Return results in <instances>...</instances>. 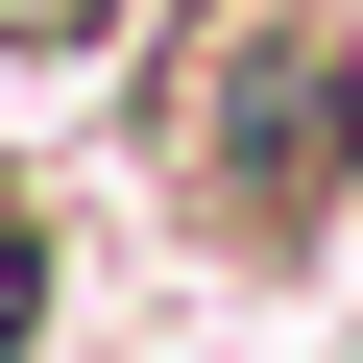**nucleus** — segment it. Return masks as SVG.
Segmentation results:
<instances>
[{"mask_svg":"<svg viewBox=\"0 0 363 363\" xmlns=\"http://www.w3.org/2000/svg\"><path fill=\"white\" fill-rule=\"evenodd\" d=\"M145 145H169V194H194V242H315L339 218V169H363V73H339V0H194L145 73Z\"/></svg>","mask_w":363,"mask_h":363,"instance_id":"nucleus-1","label":"nucleus"},{"mask_svg":"<svg viewBox=\"0 0 363 363\" xmlns=\"http://www.w3.org/2000/svg\"><path fill=\"white\" fill-rule=\"evenodd\" d=\"M0 339H25V194H0Z\"/></svg>","mask_w":363,"mask_h":363,"instance_id":"nucleus-2","label":"nucleus"}]
</instances>
